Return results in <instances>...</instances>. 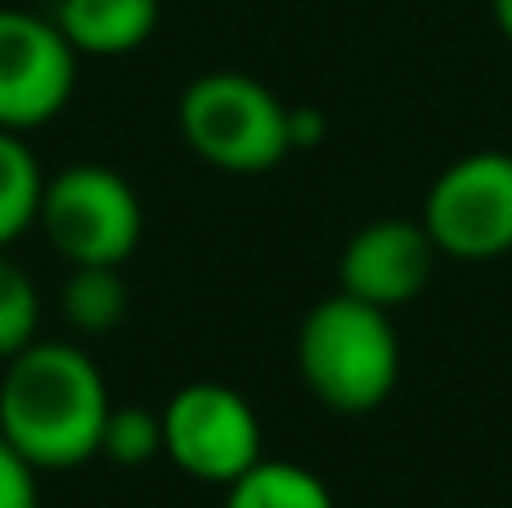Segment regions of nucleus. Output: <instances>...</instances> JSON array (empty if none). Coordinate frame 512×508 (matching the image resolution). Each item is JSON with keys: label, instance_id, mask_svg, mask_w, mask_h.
<instances>
[{"label": "nucleus", "instance_id": "obj_1", "mask_svg": "<svg viewBox=\"0 0 512 508\" xmlns=\"http://www.w3.org/2000/svg\"><path fill=\"white\" fill-rule=\"evenodd\" d=\"M108 383L86 347L36 338L5 360L0 374V432L41 473H63L99 459L108 423Z\"/></svg>", "mask_w": 512, "mask_h": 508}, {"label": "nucleus", "instance_id": "obj_2", "mask_svg": "<svg viewBox=\"0 0 512 508\" xmlns=\"http://www.w3.org/2000/svg\"><path fill=\"white\" fill-rule=\"evenodd\" d=\"M297 369L324 410L373 414L400 383V338L391 311L342 293L310 306L297 329Z\"/></svg>", "mask_w": 512, "mask_h": 508}, {"label": "nucleus", "instance_id": "obj_3", "mask_svg": "<svg viewBox=\"0 0 512 508\" xmlns=\"http://www.w3.org/2000/svg\"><path fill=\"white\" fill-rule=\"evenodd\" d=\"M185 144L216 171L261 176L292 153L288 104L252 72H198L176 104Z\"/></svg>", "mask_w": 512, "mask_h": 508}, {"label": "nucleus", "instance_id": "obj_4", "mask_svg": "<svg viewBox=\"0 0 512 508\" xmlns=\"http://www.w3.org/2000/svg\"><path fill=\"white\" fill-rule=\"evenodd\" d=\"M41 234L68 266H122L144 234V207L135 185L104 162H72L45 176Z\"/></svg>", "mask_w": 512, "mask_h": 508}, {"label": "nucleus", "instance_id": "obj_5", "mask_svg": "<svg viewBox=\"0 0 512 508\" xmlns=\"http://www.w3.org/2000/svg\"><path fill=\"white\" fill-rule=\"evenodd\" d=\"M162 459L203 486H230L265 459L261 414L225 383H185L162 405Z\"/></svg>", "mask_w": 512, "mask_h": 508}, {"label": "nucleus", "instance_id": "obj_6", "mask_svg": "<svg viewBox=\"0 0 512 508\" xmlns=\"http://www.w3.org/2000/svg\"><path fill=\"white\" fill-rule=\"evenodd\" d=\"M418 221L450 261H495L512 252V153L477 149L450 162L427 189Z\"/></svg>", "mask_w": 512, "mask_h": 508}, {"label": "nucleus", "instance_id": "obj_7", "mask_svg": "<svg viewBox=\"0 0 512 508\" xmlns=\"http://www.w3.org/2000/svg\"><path fill=\"white\" fill-rule=\"evenodd\" d=\"M81 54L54 18L0 9V131H36L68 108Z\"/></svg>", "mask_w": 512, "mask_h": 508}, {"label": "nucleus", "instance_id": "obj_8", "mask_svg": "<svg viewBox=\"0 0 512 508\" xmlns=\"http://www.w3.org/2000/svg\"><path fill=\"white\" fill-rule=\"evenodd\" d=\"M436 257H441V248L432 243L423 221L382 216V221L351 234V243L342 248V261H337V284H342V293L360 297V302L396 311L432 284Z\"/></svg>", "mask_w": 512, "mask_h": 508}, {"label": "nucleus", "instance_id": "obj_9", "mask_svg": "<svg viewBox=\"0 0 512 508\" xmlns=\"http://www.w3.org/2000/svg\"><path fill=\"white\" fill-rule=\"evenodd\" d=\"M162 0H59L54 27L86 59H122L153 41Z\"/></svg>", "mask_w": 512, "mask_h": 508}, {"label": "nucleus", "instance_id": "obj_10", "mask_svg": "<svg viewBox=\"0 0 512 508\" xmlns=\"http://www.w3.org/2000/svg\"><path fill=\"white\" fill-rule=\"evenodd\" d=\"M131 311L122 266H68L59 288V315L77 338H104L117 333Z\"/></svg>", "mask_w": 512, "mask_h": 508}, {"label": "nucleus", "instance_id": "obj_11", "mask_svg": "<svg viewBox=\"0 0 512 508\" xmlns=\"http://www.w3.org/2000/svg\"><path fill=\"white\" fill-rule=\"evenodd\" d=\"M225 508H337L324 477L288 459H256L239 482L225 486Z\"/></svg>", "mask_w": 512, "mask_h": 508}, {"label": "nucleus", "instance_id": "obj_12", "mask_svg": "<svg viewBox=\"0 0 512 508\" xmlns=\"http://www.w3.org/2000/svg\"><path fill=\"white\" fill-rule=\"evenodd\" d=\"M45 171L18 131H0V248H14L41 216Z\"/></svg>", "mask_w": 512, "mask_h": 508}, {"label": "nucleus", "instance_id": "obj_13", "mask_svg": "<svg viewBox=\"0 0 512 508\" xmlns=\"http://www.w3.org/2000/svg\"><path fill=\"white\" fill-rule=\"evenodd\" d=\"M41 293H36L32 275L0 248V360L18 356L41 338Z\"/></svg>", "mask_w": 512, "mask_h": 508}, {"label": "nucleus", "instance_id": "obj_14", "mask_svg": "<svg viewBox=\"0 0 512 508\" xmlns=\"http://www.w3.org/2000/svg\"><path fill=\"white\" fill-rule=\"evenodd\" d=\"M99 455L117 468H144L162 459V410L149 405H113L99 437Z\"/></svg>", "mask_w": 512, "mask_h": 508}, {"label": "nucleus", "instance_id": "obj_15", "mask_svg": "<svg viewBox=\"0 0 512 508\" xmlns=\"http://www.w3.org/2000/svg\"><path fill=\"white\" fill-rule=\"evenodd\" d=\"M41 468L0 432V508H41Z\"/></svg>", "mask_w": 512, "mask_h": 508}, {"label": "nucleus", "instance_id": "obj_16", "mask_svg": "<svg viewBox=\"0 0 512 508\" xmlns=\"http://www.w3.org/2000/svg\"><path fill=\"white\" fill-rule=\"evenodd\" d=\"M328 122L315 113V108H288V135H292V149H315L319 140H324Z\"/></svg>", "mask_w": 512, "mask_h": 508}, {"label": "nucleus", "instance_id": "obj_17", "mask_svg": "<svg viewBox=\"0 0 512 508\" xmlns=\"http://www.w3.org/2000/svg\"><path fill=\"white\" fill-rule=\"evenodd\" d=\"M490 14H495V27L512 41V0H490Z\"/></svg>", "mask_w": 512, "mask_h": 508}]
</instances>
